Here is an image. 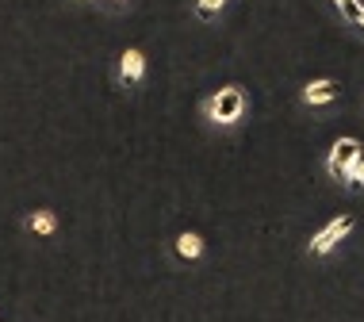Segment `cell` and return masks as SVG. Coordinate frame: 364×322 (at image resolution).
Listing matches in <instances>:
<instances>
[{"instance_id":"cell-1","label":"cell","mask_w":364,"mask_h":322,"mask_svg":"<svg viewBox=\"0 0 364 322\" xmlns=\"http://www.w3.org/2000/svg\"><path fill=\"white\" fill-rule=\"evenodd\" d=\"M200 119L211 134H234L250 123V89L238 81L223 85L200 100Z\"/></svg>"},{"instance_id":"cell-2","label":"cell","mask_w":364,"mask_h":322,"mask_svg":"<svg viewBox=\"0 0 364 322\" xmlns=\"http://www.w3.org/2000/svg\"><path fill=\"white\" fill-rule=\"evenodd\" d=\"M146 77H150L146 50H142V46H123V50L115 54V62H112V85L123 96H134V92H142Z\"/></svg>"},{"instance_id":"cell-3","label":"cell","mask_w":364,"mask_h":322,"mask_svg":"<svg viewBox=\"0 0 364 322\" xmlns=\"http://www.w3.org/2000/svg\"><path fill=\"white\" fill-rule=\"evenodd\" d=\"M353 230H357V215H353V211L333 215V219H326V222H322V227L307 238V249H303V253H307L311 261H326L330 253L349 238Z\"/></svg>"},{"instance_id":"cell-4","label":"cell","mask_w":364,"mask_h":322,"mask_svg":"<svg viewBox=\"0 0 364 322\" xmlns=\"http://www.w3.org/2000/svg\"><path fill=\"white\" fill-rule=\"evenodd\" d=\"M341 96H346V85L338 77H311L295 100H299V107H307V112H330V107L341 104Z\"/></svg>"},{"instance_id":"cell-5","label":"cell","mask_w":364,"mask_h":322,"mask_svg":"<svg viewBox=\"0 0 364 322\" xmlns=\"http://www.w3.org/2000/svg\"><path fill=\"white\" fill-rule=\"evenodd\" d=\"M360 146H364V142L357 139V134H341V139H333L330 150H326V158H322V177L341 188V181H346V169L353 165V158H357Z\"/></svg>"},{"instance_id":"cell-6","label":"cell","mask_w":364,"mask_h":322,"mask_svg":"<svg viewBox=\"0 0 364 322\" xmlns=\"http://www.w3.org/2000/svg\"><path fill=\"white\" fill-rule=\"evenodd\" d=\"M203 249H208V242H203L200 230H181L173 238V257L181 261V265H196V261L203 257Z\"/></svg>"},{"instance_id":"cell-7","label":"cell","mask_w":364,"mask_h":322,"mask_svg":"<svg viewBox=\"0 0 364 322\" xmlns=\"http://www.w3.org/2000/svg\"><path fill=\"white\" fill-rule=\"evenodd\" d=\"M23 230L35 234V238H54L58 230H62V219H58L54 208H35L23 215Z\"/></svg>"},{"instance_id":"cell-8","label":"cell","mask_w":364,"mask_h":322,"mask_svg":"<svg viewBox=\"0 0 364 322\" xmlns=\"http://www.w3.org/2000/svg\"><path fill=\"white\" fill-rule=\"evenodd\" d=\"M330 4H333V12H338V19H341V23L357 31V23H360V12H364V0H330Z\"/></svg>"},{"instance_id":"cell-9","label":"cell","mask_w":364,"mask_h":322,"mask_svg":"<svg viewBox=\"0 0 364 322\" xmlns=\"http://www.w3.org/2000/svg\"><path fill=\"white\" fill-rule=\"evenodd\" d=\"M226 4H230V0H196V4H192V16L200 19V23H215V19L226 12Z\"/></svg>"},{"instance_id":"cell-10","label":"cell","mask_w":364,"mask_h":322,"mask_svg":"<svg viewBox=\"0 0 364 322\" xmlns=\"http://www.w3.org/2000/svg\"><path fill=\"white\" fill-rule=\"evenodd\" d=\"M341 188H346V192H364V146L357 150V158H353V165L346 169V181H341Z\"/></svg>"},{"instance_id":"cell-11","label":"cell","mask_w":364,"mask_h":322,"mask_svg":"<svg viewBox=\"0 0 364 322\" xmlns=\"http://www.w3.org/2000/svg\"><path fill=\"white\" fill-rule=\"evenodd\" d=\"M62 4H65V0H62ZM92 4H96V8H104V12H127V8L134 4V0H92Z\"/></svg>"},{"instance_id":"cell-12","label":"cell","mask_w":364,"mask_h":322,"mask_svg":"<svg viewBox=\"0 0 364 322\" xmlns=\"http://www.w3.org/2000/svg\"><path fill=\"white\" fill-rule=\"evenodd\" d=\"M357 35H364V12H360V23H357Z\"/></svg>"}]
</instances>
